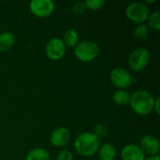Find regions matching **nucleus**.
<instances>
[{
	"label": "nucleus",
	"instance_id": "5",
	"mask_svg": "<svg viewBox=\"0 0 160 160\" xmlns=\"http://www.w3.org/2000/svg\"><path fill=\"white\" fill-rule=\"evenodd\" d=\"M150 53L145 48H137L128 57V66L134 71L143 70L149 64Z\"/></svg>",
	"mask_w": 160,
	"mask_h": 160
},
{
	"label": "nucleus",
	"instance_id": "24",
	"mask_svg": "<svg viewBox=\"0 0 160 160\" xmlns=\"http://www.w3.org/2000/svg\"><path fill=\"white\" fill-rule=\"evenodd\" d=\"M144 160H159V156H152V157L146 158Z\"/></svg>",
	"mask_w": 160,
	"mask_h": 160
},
{
	"label": "nucleus",
	"instance_id": "1",
	"mask_svg": "<svg viewBox=\"0 0 160 160\" xmlns=\"http://www.w3.org/2000/svg\"><path fill=\"white\" fill-rule=\"evenodd\" d=\"M75 150L82 157H92L98 152L100 147V140L97 138L93 132H82L77 136L74 142Z\"/></svg>",
	"mask_w": 160,
	"mask_h": 160
},
{
	"label": "nucleus",
	"instance_id": "14",
	"mask_svg": "<svg viewBox=\"0 0 160 160\" xmlns=\"http://www.w3.org/2000/svg\"><path fill=\"white\" fill-rule=\"evenodd\" d=\"M79 34L75 29H68L65 32L62 40L66 47L75 48L79 43Z\"/></svg>",
	"mask_w": 160,
	"mask_h": 160
},
{
	"label": "nucleus",
	"instance_id": "2",
	"mask_svg": "<svg viewBox=\"0 0 160 160\" xmlns=\"http://www.w3.org/2000/svg\"><path fill=\"white\" fill-rule=\"evenodd\" d=\"M155 98L146 90H138L130 96V107L139 115H148L154 111Z\"/></svg>",
	"mask_w": 160,
	"mask_h": 160
},
{
	"label": "nucleus",
	"instance_id": "11",
	"mask_svg": "<svg viewBox=\"0 0 160 160\" xmlns=\"http://www.w3.org/2000/svg\"><path fill=\"white\" fill-rule=\"evenodd\" d=\"M122 160H144L145 154L137 144H128L121 151Z\"/></svg>",
	"mask_w": 160,
	"mask_h": 160
},
{
	"label": "nucleus",
	"instance_id": "9",
	"mask_svg": "<svg viewBox=\"0 0 160 160\" xmlns=\"http://www.w3.org/2000/svg\"><path fill=\"white\" fill-rule=\"evenodd\" d=\"M140 148L144 154L152 156H158L159 153V142L158 140L152 135H145L142 138Z\"/></svg>",
	"mask_w": 160,
	"mask_h": 160
},
{
	"label": "nucleus",
	"instance_id": "18",
	"mask_svg": "<svg viewBox=\"0 0 160 160\" xmlns=\"http://www.w3.org/2000/svg\"><path fill=\"white\" fill-rule=\"evenodd\" d=\"M148 24L150 28H152L155 31H158L160 29V12L155 11L148 17Z\"/></svg>",
	"mask_w": 160,
	"mask_h": 160
},
{
	"label": "nucleus",
	"instance_id": "6",
	"mask_svg": "<svg viewBox=\"0 0 160 160\" xmlns=\"http://www.w3.org/2000/svg\"><path fill=\"white\" fill-rule=\"evenodd\" d=\"M29 9L38 18H46L54 11V3L52 0H33L29 3Z\"/></svg>",
	"mask_w": 160,
	"mask_h": 160
},
{
	"label": "nucleus",
	"instance_id": "21",
	"mask_svg": "<svg viewBox=\"0 0 160 160\" xmlns=\"http://www.w3.org/2000/svg\"><path fill=\"white\" fill-rule=\"evenodd\" d=\"M86 9H87V8L85 6L84 1H78L73 6V11L77 15H81V14L84 13Z\"/></svg>",
	"mask_w": 160,
	"mask_h": 160
},
{
	"label": "nucleus",
	"instance_id": "17",
	"mask_svg": "<svg viewBox=\"0 0 160 160\" xmlns=\"http://www.w3.org/2000/svg\"><path fill=\"white\" fill-rule=\"evenodd\" d=\"M133 36H134L135 39H137L139 41L145 40L148 38V36H149L148 27L144 23L138 24V26H136L134 31H133Z\"/></svg>",
	"mask_w": 160,
	"mask_h": 160
},
{
	"label": "nucleus",
	"instance_id": "13",
	"mask_svg": "<svg viewBox=\"0 0 160 160\" xmlns=\"http://www.w3.org/2000/svg\"><path fill=\"white\" fill-rule=\"evenodd\" d=\"M98 153L100 160H113L116 156V149L112 143H105L99 147Z\"/></svg>",
	"mask_w": 160,
	"mask_h": 160
},
{
	"label": "nucleus",
	"instance_id": "12",
	"mask_svg": "<svg viewBox=\"0 0 160 160\" xmlns=\"http://www.w3.org/2000/svg\"><path fill=\"white\" fill-rule=\"evenodd\" d=\"M15 43V37L11 32H2L0 33V52L9 51Z\"/></svg>",
	"mask_w": 160,
	"mask_h": 160
},
{
	"label": "nucleus",
	"instance_id": "22",
	"mask_svg": "<svg viewBox=\"0 0 160 160\" xmlns=\"http://www.w3.org/2000/svg\"><path fill=\"white\" fill-rule=\"evenodd\" d=\"M56 160H73V154L68 150H62L58 153Z\"/></svg>",
	"mask_w": 160,
	"mask_h": 160
},
{
	"label": "nucleus",
	"instance_id": "20",
	"mask_svg": "<svg viewBox=\"0 0 160 160\" xmlns=\"http://www.w3.org/2000/svg\"><path fill=\"white\" fill-rule=\"evenodd\" d=\"M93 134H94L97 138H98L99 140H100L101 138L106 137L107 134H108V128H107V126L104 125V124H98V125H97V126L95 127V128H94Z\"/></svg>",
	"mask_w": 160,
	"mask_h": 160
},
{
	"label": "nucleus",
	"instance_id": "23",
	"mask_svg": "<svg viewBox=\"0 0 160 160\" xmlns=\"http://www.w3.org/2000/svg\"><path fill=\"white\" fill-rule=\"evenodd\" d=\"M159 106H160V98H159V97H158L157 98H155V103H154V111L156 112V113H157L158 115H159V113H160Z\"/></svg>",
	"mask_w": 160,
	"mask_h": 160
},
{
	"label": "nucleus",
	"instance_id": "19",
	"mask_svg": "<svg viewBox=\"0 0 160 160\" xmlns=\"http://www.w3.org/2000/svg\"><path fill=\"white\" fill-rule=\"evenodd\" d=\"M84 3H85V6L88 9L98 10L105 5L106 2L104 0H85Z\"/></svg>",
	"mask_w": 160,
	"mask_h": 160
},
{
	"label": "nucleus",
	"instance_id": "10",
	"mask_svg": "<svg viewBox=\"0 0 160 160\" xmlns=\"http://www.w3.org/2000/svg\"><path fill=\"white\" fill-rule=\"evenodd\" d=\"M70 141V131L67 128H57L51 134V142L55 147H62Z\"/></svg>",
	"mask_w": 160,
	"mask_h": 160
},
{
	"label": "nucleus",
	"instance_id": "4",
	"mask_svg": "<svg viewBox=\"0 0 160 160\" xmlns=\"http://www.w3.org/2000/svg\"><path fill=\"white\" fill-rule=\"evenodd\" d=\"M126 15L128 20L137 23L142 24L148 20L150 15L149 8L143 2H132L126 8Z\"/></svg>",
	"mask_w": 160,
	"mask_h": 160
},
{
	"label": "nucleus",
	"instance_id": "3",
	"mask_svg": "<svg viewBox=\"0 0 160 160\" xmlns=\"http://www.w3.org/2000/svg\"><path fill=\"white\" fill-rule=\"evenodd\" d=\"M99 53V46L92 40L79 42L74 48V54L82 63H89L95 60Z\"/></svg>",
	"mask_w": 160,
	"mask_h": 160
},
{
	"label": "nucleus",
	"instance_id": "7",
	"mask_svg": "<svg viewBox=\"0 0 160 160\" xmlns=\"http://www.w3.org/2000/svg\"><path fill=\"white\" fill-rule=\"evenodd\" d=\"M110 79L112 83L121 90L128 88L132 84V77L128 70L122 68H115L111 71Z\"/></svg>",
	"mask_w": 160,
	"mask_h": 160
},
{
	"label": "nucleus",
	"instance_id": "8",
	"mask_svg": "<svg viewBox=\"0 0 160 160\" xmlns=\"http://www.w3.org/2000/svg\"><path fill=\"white\" fill-rule=\"evenodd\" d=\"M45 52L51 60H60L66 52V46L60 38H53L49 40L46 45Z\"/></svg>",
	"mask_w": 160,
	"mask_h": 160
},
{
	"label": "nucleus",
	"instance_id": "15",
	"mask_svg": "<svg viewBox=\"0 0 160 160\" xmlns=\"http://www.w3.org/2000/svg\"><path fill=\"white\" fill-rule=\"evenodd\" d=\"M26 160H50V153L44 148H35L28 152Z\"/></svg>",
	"mask_w": 160,
	"mask_h": 160
},
{
	"label": "nucleus",
	"instance_id": "16",
	"mask_svg": "<svg viewBox=\"0 0 160 160\" xmlns=\"http://www.w3.org/2000/svg\"><path fill=\"white\" fill-rule=\"evenodd\" d=\"M112 99L118 106H127L130 101V95L127 90H117L112 96Z\"/></svg>",
	"mask_w": 160,
	"mask_h": 160
}]
</instances>
